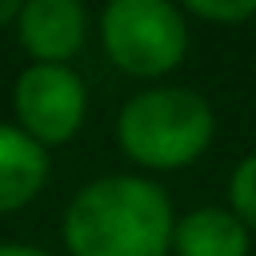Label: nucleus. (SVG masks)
I'll list each match as a JSON object with an SVG mask.
<instances>
[{"mask_svg":"<svg viewBox=\"0 0 256 256\" xmlns=\"http://www.w3.org/2000/svg\"><path fill=\"white\" fill-rule=\"evenodd\" d=\"M176 212L148 176L116 172L88 180L64 208L68 256H168Z\"/></svg>","mask_w":256,"mask_h":256,"instance_id":"1","label":"nucleus"},{"mask_svg":"<svg viewBox=\"0 0 256 256\" xmlns=\"http://www.w3.org/2000/svg\"><path fill=\"white\" fill-rule=\"evenodd\" d=\"M100 40L120 72L160 80L188 52V20L168 0H112L100 12Z\"/></svg>","mask_w":256,"mask_h":256,"instance_id":"3","label":"nucleus"},{"mask_svg":"<svg viewBox=\"0 0 256 256\" xmlns=\"http://www.w3.org/2000/svg\"><path fill=\"white\" fill-rule=\"evenodd\" d=\"M216 132L212 104L184 84H156L136 96L116 116L120 152L148 172H176L204 156Z\"/></svg>","mask_w":256,"mask_h":256,"instance_id":"2","label":"nucleus"},{"mask_svg":"<svg viewBox=\"0 0 256 256\" xmlns=\"http://www.w3.org/2000/svg\"><path fill=\"white\" fill-rule=\"evenodd\" d=\"M12 28L36 64H68L88 40V12L80 0H24Z\"/></svg>","mask_w":256,"mask_h":256,"instance_id":"5","label":"nucleus"},{"mask_svg":"<svg viewBox=\"0 0 256 256\" xmlns=\"http://www.w3.org/2000/svg\"><path fill=\"white\" fill-rule=\"evenodd\" d=\"M16 128L40 148L68 144L88 116V88L68 64H28L12 88Z\"/></svg>","mask_w":256,"mask_h":256,"instance_id":"4","label":"nucleus"},{"mask_svg":"<svg viewBox=\"0 0 256 256\" xmlns=\"http://www.w3.org/2000/svg\"><path fill=\"white\" fill-rule=\"evenodd\" d=\"M48 184V148L16 124H0V216L20 212Z\"/></svg>","mask_w":256,"mask_h":256,"instance_id":"6","label":"nucleus"},{"mask_svg":"<svg viewBox=\"0 0 256 256\" xmlns=\"http://www.w3.org/2000/svg\"><path fill=\"white\" fill-rule=\"evenodd\" d=\"M184 12L208 24H244L256 16V0H188Z\"/></svg>","mask_w":256,"mask_h":256,"instance_id":"9","label":"nucleus"},{"mask_svg":"<svg viewBox=\"0 0 256 256\" xmlns=\"http://www.w3.org/2000/svg\"><path fill=\"white\" fill-rule=\"evenodd\" d=\"M228 212L248 232H256V152L244 156L232 168V180H228Z\"/></svg>","mask_w":256,"mask_h":256,"instance_id":"8","label":"nucleus"},{"mask_svg":"<svg viewBox=\"0 0 256 256\" xmlns=\"http://www.w3.org/2000/svg\"><path fill=\"white\" fill-rule=\"evenodd\" d=\"M16 12H20L16 0H0V24H16Z\"/></svg>","mask_w":256,"mask_h":256,"instance_id":"11","label":"nucleus"},{"mask_svg":"<svg viewBox=\"0 0 256 256\" xmlns=\"http://www.w3.org/2000/svg\"><path fill=\"white\" fill-rule=\"evenodd\" d=\"M176 256H248V228L228 208H192L172 228Z\"/></svg>","mask_w":256,"mask_h":256,"instance_id":"7","label":"nucleus"},{"mask_svg":"<svg viewBox=\"0 0 256 256\" xmlns=\"http://www.w3.org/2000/svg\"><path fill=\"white\" fill-rule=\"evenodd\" d=\"M0 256H52V252L32 248V244H0Z\"/></svg>","mask_w":256,"mask_h":256,"instance_id":"10","label":"nucleus"}]
</instances>
